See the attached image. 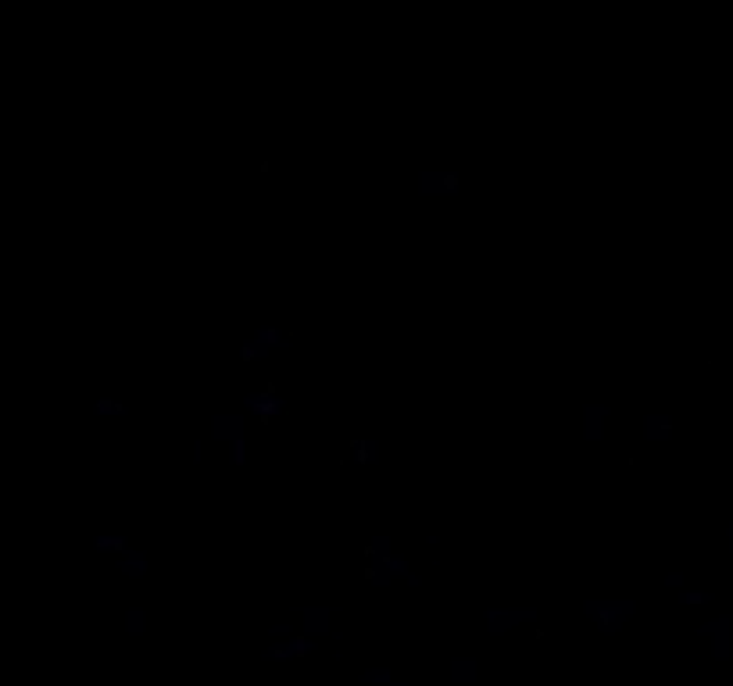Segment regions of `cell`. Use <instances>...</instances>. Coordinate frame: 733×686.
I'll return each instance as SVG.
<instances>
[{"label":"cell","instance_id":"obj_1","mask_svg":"<svg viewBox=\"0 0 733 686\" xmlns=\"http://www.w3.org/2000/svg\"><path fill=\"white\" fill-rule=\"evenodd\" d=\"M533 619H537V612H533V608H490V612L483 615V622H487V633H490V637H504V633H512L515 626L533 622Z\"/></svg>","mask_w":733,"mask_h":686},{"label":"cell","instance_id":"obj_2","mask_svg":"<svg viewBox=\"0 0 733 686\" xmlns=\"http://www.w3.org/2000/svg\"><path fill=\"white\" fill-rule=\"evenodd\" d=\"M583 615L587 619H605V626H601V633H616L626 619H634L637 615V605L634 601H626V605H616V608H605V605H594V601H587L583 605Z\"/></svg>","mask_w":733,"mask_h":686},{"label":"cell","instance_id":"obj_3","mask_svg":"<svg viewBox=\"0 0 733 686\" xmlns=\"http://www.w3.org/2000/svg\"><path fill=\"white\" fill-rule=\"evenodd\" d=\"M447 680L454 686H476L479 683V662L476 658H451Z\"/></svg>","mask_w":733,"mask_h":686},{"label":"cell","instance_id":"obj_4","mask_svg":"<svg viewBox=\"0 0 733 686\" xmlns=\"http://www.w3.org/2000/svg\"><path fill=\"white\" fill-rule=\"evenodd\" d=\"M608 415H612L608 404H587V407H583V436H587V440H601Z\"/></svg>","mask_w":733,"mask_h":686},{"label":"cell","instance_id":"obj_5","mask_svg":"<svg viewBox=\"0 0 733 686\" xmlns=\"http://www.w3.org/2000/svg\"><path fill=\"white\" fill-rule=\"evenodd\" d=\"M301 619H305L308 633H315V637H326V633H330V622H333L330 608H305Z\"/></svg>","mask_w":733,"mask_h":686},{"label":"cell","instance_id":"obj_6","mask_svg":"<svg viewBox=\"0 0 733 686\" xmlns=\"http://www.w3.org/2000/svg\"><path fill=\"white\" fill-rule=\"evenodd\" d=\"M358 683L362 686H393V673H390V669H366V673L358 676Z\"/></svg>","mask_w":733,"mask_h":686},{"label":"cell","instance_id":"obj_7","mask_svg":"<svg viewBox=\"0 0 733 686\" xmlns=\"http://www.w3.org/2000/svg\"><path fill=\"white\" fill-rule=\"evenodd\" d=\"M122 572H125V576H133V579H136V576H143V572H147V554H136V551H133V554H129V562L122 565Z\"/></svg>","mask_w":733,"mask_h":686},{"label":"cell","instance_id":"obj_8","mask_svg":"<svg viewBox=\"0 0 733 686\" xmlns=\"http://www.w3.org/2000/svg\"><path fill=\"white\" fill-rule=\"evenodd\" d=\"M129 633H147V612L129 608Z\"/></svg>","mask_w":733,"mask_h":686}]
</instances>
